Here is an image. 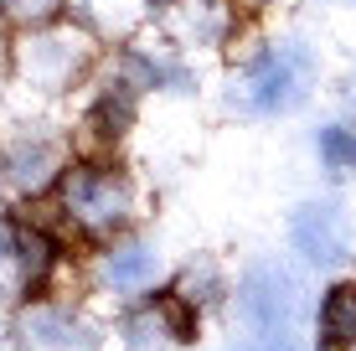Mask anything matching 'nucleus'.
I'll return each instance as SVG.
<instances>
[{
	"label": "nucleus",
	"mask_w": 356,
	"mask_h": 351,
	"mask_svg": "<svg viewBox=\"0 0 356 351\" xmlns=\"http://www.w3.org/2000/svg\"><path fill=\"white\" fill-rule=\"evenodd\" d=\"M315 78H321L315 47L305 42V36H279V42H264L259 52L243 63L227 99L248 119H279V114H294V108L310 99Z\"/></svg>",
	"instance_id": "1"
},
{
	"label": "nucleus",
	"mask_w": 356,
	"mask_h": 351,
	"mask_svg": "<svg viewBox=\"0 0 356 351\" xmlns=\"http://www.w3.org/2000/svg\"><path fill=\"white\" fill-rule=\"evenodd\" d=\"M98 63V36L83 21H47V26H26L10 47V72L36 93H67Z\"/></svg>",
	"instance_id": "2"
},
{
	"label": "nucleus",
	"mask_w": 356,
	"mask_h": 351,
	"mask_svg": "<svg viewBox=\"0 0 356 351\" xmlns=\"http://www.w3.org/2000/svg\"><path fill=\"white\" fill-rule=\"evenodd\" d=\"M57 212L83 238H114L134 217V181L119 165H104V161L72 165L57 181Z\"/></svg>",
	"instance_id": "3"
},
{
	"label": "nucleus",
	"mask_w": 356,
	"mask_h": 351,
	"mask_svg": "<svg viewBox=\"0 0 356 351\" xmlns=\"http://www.w3.org/2000/svg\"><path fill=\"white\" fill-rule=\"evenodd\" d=\"M238 316L253 336H294L310 316V289L279 259H259L238 279Z\"/></svg>",
	"instance_id": "4"
},
{
	"label": "nucleus",
	"mask_w": 356,
	"mask_h": 351,
	"mask_svg": "<svg viewBox=\"0 0 356 351\" xmlns=\"http://www.w3.org/2000/svg\"><path fill=\"white\" fill-rule=\"evenodd\" d=\"M351 243H356V227H351V212L341 207L336 197H315V202H300L289 217V248L300 253L310 269H341L351 259Z\"/></svg>",
	"instance_id": "5"
},
{
	"label": "nucleus",
	"mask_w": 356,
	"mask_h": 351,
	"mask_svg": "<svg viewBox=\"0 0 356 351\" xmlns=\"http://www.w3.org/2000/svg\"><path fill=\"white\" fill-rule=\"evenodd\" d=\"M16 346L21 351H98V331L72 305L36 300L16 316Z\"/></svg>",
	"instance_id": "6"
},
{
	"label": "nucleus",
	"mask_w": 356,
	"mask_h": 351,
	"mask_svg": "<svg viewBox=\"0 0 356 351\" xmlns=\"http://www.w3.org/2000/svg\"><path fill=\"white\" fill-rule=\"evenodd\" d=\"M93 279L108 295H145V289H155V279H161V248L150 238L114 233L104 243V253H98V263H93Z\"/></svg>",
	"instance_id": "7"
},
{
	"label": "nucleus",
	"mask_w": 356,
	"mask_h": 351,
	"mask_svg": "<svg viewBox=\"0 0 356 351\" xmlns=\"http://www.w3.org/2000/svg\"><path fill=\"white\" fill-rule=\"evenodd\" d=\"M170 42L181 52H212L238 36V0H170Z\"/></svg>",
	"instance_id": "8"
},
{
	"label": "nucleus",
	"mask_w": 356,
	"mask_h": 351,
	"mask_svg": "<svg viewBox=\"0 0 356 351\" xmlns=\"http://www.w3.org/2000/svg\"><path fill=\"white\" fill-rule=\"evenodd\" d=\"M0 181H6L16 197H42L63 181V145L47 135H21L0 155Z\"/></svg>",
	"instance_id": "9"
},
{
	"label": "nucleus",
	"mask_w": 356,
	"mask_h": 351,
	"mask_svg": "<svg viewBox=\"0 0 356 351\" xmlns=\"http://www.w3.org/2000/svg\"><path fill=\"white\" fill-rule=\"evenodd\" d=\"M315 346L321 351H356V279L325 289L315 310Z\"/></svg>",
	"instance_id": "10"
},
{
	"label": "nucleus",
	"mask_w": 356,
	"mask_h": 351,
	"mask_svg": "<svg viewBox=\"0 0 356 351\" xmlns=\"http://www.w3.org/2000/svg\"><path fill=\"white\" fill-rule=\"evenodd\" d=\"M67 6L93 36H114V42H129L150 21V0H67Z\"/></svg>",
	"instance_id": "11"
},
{
	"label": "nucleus",
	"mask_w": 356,
	"mask_h": 351,
	"mask_svg": "<svg viewBox=\"0 0 356 351\" xmlns=\"http://www.w3.org/2000/svg\"><path fill=\"white\" fill-rule=\"evenodd\" d=\"M10 227H16V259H21L26 295H36V289H47V279L57 274V263H63V248H57V238L47 233L42 222H10Z\"/></svg>",
	"instance_id": "12"
},
{
	"label": "nucleus",
	"mask_w": 356,
	"mask_h": 351,
	"mask_svg": "<svg viewBox=\"0 0 356 351\" xmlns=\"http://www.w3.org/2000/svg\"><path fill=\"white\" fill-rule=\"evenodd\" d=\"M176 300H186V305L202 316L207 305H212L217 295H227V284H222V269H217L212 259H196V263H186L181 269V279H176V289H170Z\"/></svg>",
	"instance_id": "13"
},
{
	"label": "nucleus",
	"mask_w": 356,
	"mask_h": 351,
	"mask_svg": "<svg viewBox=\"0 0 356 351\" xmlns=\"http://www.w3.org/2000/svg\"><path fill=\"white\" fill-rule=\"evenodd\" d=\"M315 150L330 171H356V124H325L315 135Z\"/></svg>",
	"instance_id": "14"
},
{
	"label": "nucleus",
	"mask_w": 356,
	"mask_h": 351,
	"mask_svg": "<svg viewBox=\"0 0 356 351\" xmlns=\"http://www.w3.org/2000/svg\"><path fill=\"white\" fill-rule=\"evenodd\" d=\"M67 16V0H0V21L16 31L26 26H47V21Z\"/></svg>",
	"instance_id": "15"
},
{
	"label": "nucleus",
	"mask_w": 356,
	"mask_h": 351,
	"mask_svg": "<svg viewBox=\"0 0 356 351\" xmlns=\"http://www.w3.org/2000/svg\"><path fill=\"white\" fill-rule=\"evenodd\" d=\"M26 279H21V259H16V227L0 217V300H21Z\"/></svg>",
	"instance_id": "16"
},
{
	"label": "nucleus",
	"mask_w": 356,
	"mask_h": 351,
	"mask_svg": "<svg viewBox=\"0 0 356 351\" xmlns=\"http://www.w3.org/2000/svg\"><path fill=\"white\" fill-rule=\"evenodd\" d=\"M351 6H356V0H351Z\"/></svg>",
	"instance_id": "17"
}]
</instances>
